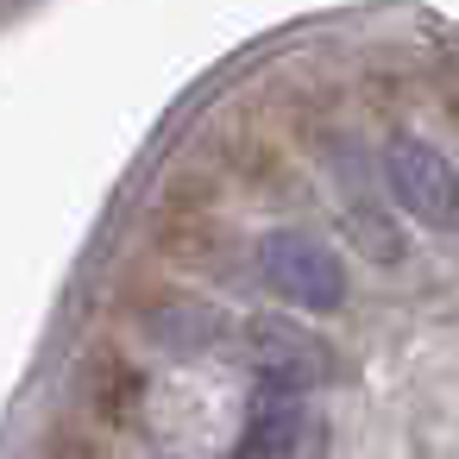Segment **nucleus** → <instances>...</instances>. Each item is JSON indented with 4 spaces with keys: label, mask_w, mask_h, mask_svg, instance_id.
<instances>
[{
    "label": "nucleus",
    "mask_w": 459,
    "mask_h": 459,
    "mask_svg": "<svg viewBox=\"0 0 459 459\" xmlns=\"http://www.w3.org/2000/svg\"><path fill=\"white\" fill-rule=\"evenodd\" d=\"M384 183L396 195V208L428 227V233H459V164L421 139V133H390L384 139Z\"/></svg>",
    "instance_id": "obj_2"
},
{
    "label": "nucleus",
    "mask_w": 459,
    "mask_h": 459,
    "mask_svg": "<svg viewBox=\"0 0 459 459\" xmlns=\"http://www.w3.org/2000/svg\"><path fill=\"white\" fill-rule=\"evenodd\" d=\"M145 327H152V340L170 346V352H208V346H221V333H227L221 308H208V302H164L158 315H145Z\"/></svg>",
    "instance_id": "obj_6"
},
{
    "label": "nucleus",
    "mask_w": 459,
    "mask_h": 459,
    "mask_svg": "<svg viewBox=\"0 0 459 459\" xmlns=\"http://www.w3.org/2000/svg\"><path fill=\"white\" fill-rule=\"evenodd\" d=\"M315 440H321V428H315L302 390H264V403L246 415L233 453H302Z\"/></svg>",
    "instance_id": "obj_5"
},
{
    "label": "nucleus",
    "mask_w": 459,
    "mask_h": 459,
    "mask_svg": "<svg viewBox=\"0 0 459 459\" xmlns=\"http://www.w3.org/2000/svg\"><path fill=\"white\" fill-rule=\"evenodd\" d=\"M327 177H333V195H340V221H346V233H352V246L359 252H371L384 271L390 264H403L409 258V246H403V233H396V195H390V183H384V158L371 164L352 139L340 145H327Z\"/></svg>",
    "instance_id": "obj_3"
},
{
    "label": "nucleus",
    "mask_w": 459,
    "mask_h": 459,
    "mask_svg": "<svg viewBox=\"0 0 459 459\" xmlns=\"http://www.w3.org/2000/svg\"><path fill=\"white\" fill-rule=\"evenodd\" d=\"M246 359H252V371H258V384L264 390H321L327 377H333V346L315 333V327H302V321H283V315H271V321H252L246 327Z\"/></svg>",
    "instance_id": "obj_4"
},
{
    "label": "nucleus",
    "mask_w": 459,
    "mask_h": 459,
    "mask_svg": "<svg viewBox=\"0 0 459 459\" xmlns=\"http://www.w3.org/2000/svg\"><path fill=\"white\" fill-rule=\"evenodd\" d=\"M258 277L302 315H333L346 302V258L302 227H271L258 239Z\"/></svg>",
    "instance_id": "obj_1"
}]
</instances>
